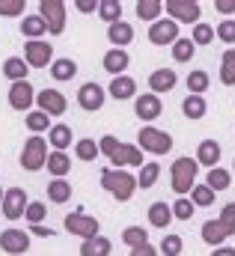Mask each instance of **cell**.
I'll return each instance as SVG.
<instances>
[{"label": "cell", "mask_w": 235, "mask_h": 256, "mask_svg": "<svg viewBox=\"0 0 235 256\" xmlns=\"http://www.w3.org/2000/svg\"><path fill=\"white\" fill-rule=\"evenodd\" d=\"M102 188L119 202H128L137 194V176H131L128 170H104L102 173Z\"/></svg>", "instance_id": "cell-1"}, {"label": "cell", "mask_w": 235, "mask_h": 256, "mask_svg": "<svg viewBox=\"0 0 235 256\" xmlns=\"http://www.w3.org/2000/svg\"><path fill=\"white\" fill-rule=\"evenodd\" d=\"M196 173H200V164H196V158H178V161H173V170H170L173 191H176L178 196H188V194L194 191Z\"/></svg>", "instance_id": "cell-2"}, {"label": "cell", "mask_w": 235, "mask_h": 256, "mask_svg": "<svg viewBox=\"0 0 235 256\" xmlns=\"http://www.w3.org/2000/svg\"><path fill=\"white\" fill-rule=\"evenodd\" d=\"M137 149L149 152V155H167L173 149V137L155 126H143L140 134H137Z\"/></svg>", "instance_id": "cell-3"}, {"label": "cell", "mask_w": 235, "mask_h": 256, "mask_svg": "<svg viewBox=\"0 0 235 256\" xmlns=\"http://www.w3.org/2000/svg\"><path fill=\"white\" fill-rule=\"evenodd\" d=\"M48 164V143L45 137H30L21 149V167L27 173H39L42 167Z\"/></svg>", "instance_id": "cell-4"}, {"label": "cell", "mask_w": 235, "mask_h": 256, "mask_svg": "<svg viewBox=\"0 0 235 256\" xmlns=\"http://www.w3.org/2000/svg\"><path fill=\"white\" fill-rule=\"evenodd\" d=\"M66 230L72 232V236H80L84 242L86 238H96L98 232H102V224L96 220V218H90L86 212H72V214H66Z\"/></svg>", "instance_id": "cell-5"}, {"label": "cell", "mask_w": 235, "mask_h": 256, "mask_svg": "<svg viewBox=\"0 0 235 256\" xmlns=\"http://www.w3.org/2000/svg\"><path fill=\"white\" fill-rule=\"evenodd\" d=\"M104 102H108V90H104L102 84H96V80H90V84H84V86L78 90V104H80V110H86V114H98V110L104 108Z\"/></svg>", "instance_id": "cell-6"}, {"label": "cell", "mask_w": 235, "mask_h": 256, "mask_svg": "<svg viewBox=\"0 0 235 256\" xmlns=\"http://www.w3.org/2000/svg\"><path fill=\"white\" fill-rule=\"evenodd\" d=\"M39 15L48 24V33L51 36H60L66 30V3L62 0H42L39 3Z\"/></svg>", "instance_id": "cell-7"}, {"label": "cell", "mask_w": 235, "mask_h": 256, "mask_svg": "<svg viewBox=\"0 0 235 256\" xmlns=\"http://www.w3.org/2000/svg\"><path fill=\"white\" fill-rule=\"evenodd\" d=\"M178 39V24L173 18H158L152 27H149V42L152 45H158V48H164V45H176Z\"/></svg>", "instance_id": "cell-8"}, {"label": "cell", "mask_w": 235, "mask_h": 256, "mask_svg": "<svg viewBox=\"0 0 235 256\" xmlns=\"http://www.w3.org/2000/svg\"><path fill=\"white\" fill-rule=\"evenodd\" d=\"M0 250L9 256H24L30 250V232H24V230H3L0 232Z\"/></svg>", "instance_id": "cell-9"}, {"label": "cell", "mask_w": 235, "mask_h": 256, "mask_svg": "<svg viewBox=\"0 0 235 256\" xmlns=\"http://www.w3.org/2000/svg\"><path fill=\"white\" fill-rule=\"evenodd\" d=\"M167 15L176 21V24H200V3H190V0H167Z\"/></svg>", "instance_id": "cell-10"}, {"label": "cell", "mask_w": 235, "mask_h": 256, "mask_svg": "<svg viewBox=\"0 0 235 256\" xmlns=\"http://www.w3.org/2000/svg\"><path fill=\"white\" fill-rule=\"evenodd\" d=\"M24 63L30 66V68H45V66H51L54 63V48H51V42H42V39L27 42V48H24Z\"/></svg>", "instance_id": "cell-11"}, {"label": "cell", "mask_w": 235, "mask_h": 256, "mask_svg": "<svg viewBox=\"0 0 235 256\" xmlns=\"http://www.w3.org/2000/svg\"><path fill=\"white\" fill-rule=\"evenodd\" d=\"M33 104H36L33 84H30V80H18V84H12V90H9V108L18 110V114H27Z\"/></svg>", "instance_id": "cell-12"}, {"label": "cell", "mask_w": 235, "mask_h": 256, "mask_svg": "<svg viewBox=\"0 0 235 256\" xmlns=\"http://www.w3.org/2000/svg\"><path fill=\"white\" fill-rule=\"evenodd\" d=\"M3 214L9 218V220H18V218H24V212H27V206H30V200H27V191L24 188H9V191H3Z\"/></svg>", "instance_id": "cell-13"}, {"label": "cell", "mask_w": 235, "mask_h": 256, "mask_svg": "<svg viewBox=\"0 0 235 256\" xmlns=\"http://www.w3.org/2000/svg\"><path fill=\"white\" fill-rule=\"evenodd\" d=\"M235 236V224H226V220H206L202 224V242L212 244V248H224V242Z\"/></svg>", "instance_id": "cell-14"}, {"label": "cell", "mask_w": 235, "mask_h": 256, "mask_svg": "<svg viewBox=\"0 0 235 256\" xmlns=\"http://www.w3.org/2000/svg\"><path fill=\"white\" fill-rule=\"evenodd\" d=\"M36 104H39V110L48 114V116H62L66 108H68V98H66L60 90H42V92H36Z\"/></svg>", "instance_id": "cell-15"}, {"label": "cell", "mask_w": 235, "mask_h": 256, "mask_svg": "<svg viewBox=\"0 0 235 256\" xmlns=\"http://www.w3.org/2000/svg\"><path fill=\"white\" fill-rule=\"evenodd\" d=\"M134 114H137L143 122H155V120L164 114L161 96H152V92H146V96H137V98H134Z\"/></svg>", "instance_id": "cell-16"}, {"label": "cell", "mask_w": 235, "mask_h": 256, "mask_svg": "<svg viewBox=\"0 0 235 256\" xmlns=\"http://www.w3.org/2000/svg\"><path fill=\"white\" fill-rule=\"evenodd\" d=\"M114 161V170H125V167H143L146 161H143V152L137 149V146H131V143H119L116 155L110 158Z\"/></svg>", "instance_id": "cell-17"}, {"label": "cell", "mask_w": 235, "mask_h": 256, "mask_svg": "<svg viewBox=\"0 0 235 256\" xmlns=\"http://www.w3.org/2000/svg\"><path fill=\"white\" fill-rule=\"evenodd\" d=\"M176 84H178V74L173 68H158V72L149 74V90H152V96L170 92V90H176Z\"/></svg>", "instance_id": "cell-18"}, {"label": "cell", "mask_w": 235, "mask_h": 256, "mask_svg": "<svg viewBox=\"0 0 235 256\" xmlns=\"http://www.w3.org/2000/svg\"><path fill=\"white\" fill-rule=\"evenodd\" d=\"M108 92H110V98H116V102L137 98V80H134V78H128V74H119V78H114V80H110Z\"/></svg>", "instance_id": "cell-19"}, {"label": "cell", "mask_w": 235, "mask_h": 256, "mask_svg": "<svg viewBox=\"0 0 235 256\" xmlns=\"http://www.w3.org/2000/svg\"><path fill=\"white\" fill-rule=\"evenodd\" d=\"M196 164L208 167V170L220 167V143L218 140H202L200 149H196Z\"/></svg>", "instance_id": "cell-20"}, {"label": "cell", "mask_w": 235, "mask_h": 256, "mask_svg": "<svg viewBox=\"0 0 235 256\" xmlns=\"http://www.w3.org/2000/svg\"><path fill=\"white\" fill-rule=\"evenodd\" d=\"M102 66H104L114 78H119V74H125V68L131 66V57H128V51H122V48H110V51L104 54Z\"/></svg>", "instance_id": "cell-21"}, {"label": "cell", "mask_w": 235, "mask_h": 256, "mask_svg": "<svg viewBox=\"0 0 235 256\" xmlns=\"http://www.w3.org/2000/svg\"><path fill=\"white\" fill-rule=\"evenodd\" d=\"M108 39L114 42V48H122V51H125V45L134 42V27H131L128 21H116V24L108 27Z\"/></svg>", "instance_id": "cell-22"}, {"label": "cell", "mask_w": 235, "mask_h": 256, "mask_svg": "<svg viewBox=\"0 0 235 256\" xmlns=\"http://www.w3.org/2000/svg\"><path fill=\"white\" fill-rule=\"evenodd\" d=\"M21 33H24L30 42H36V39H42V36L48 33V24L42 21L39 12H36V15H24V21H21Z\"/></svg>", "instance_id": "cell-23"}, {"label": "cell", "mask_w": 235, "mask_h": 256, "mask_svg": "<svg viewBox=\"0 0 235 256\" xmlns=\"http://www.w3.org/2000/svg\"><path fill=\"white\" fill-rule=\"evenodd\" d=\"M149 224H152L155 230H167V226L173 224V208H170L167 202H152V206H149Z\"/></svg>", "instance_id": "cell-24"}, {"label": "cell", "mask_w": 235, "mask_h": 256, "mask_svg": "<svg viewBox=\"0 0 235 256\" xmlns=\"http://www.w3.org/2000/svg\"><path fill=\"white\" fill-rule=\"evenodd\" d=\"M72 137H74L72 128L62 126V122H60V126H51V131H48V143L54 146V152H66V149L72 146Z\"/></svg>", "instance_id": "cell-25"}, {"label": "cell", "mask_w": 235, "mask_h": 256, "mask_svg": "<svg viewBox=\"0 0 235 256\" xmlns=\"http://www.w3.org/2000/svg\"><path fill=\"white\" fill-rule=\"evenodd\" d=\"M45 167H48V173H51L54 179H66V176H68V170H72V158H68L66 152H51Z\"/></svg>", "instance_id": "cell-26"}, {"label": "cell", "mask_w": 235, "mask_h": 256, "mask_svg": "<svg viewBox=\"0 0 235 256\" xmlns=\"http://www.w3.org/2000/svg\"><path fill=\"white\" fill-rule=\"evenodd\" d=\"M110 250H114V244H110V238H104V236L86 238V242L80 244V256H110Z\"/></svg>", "instance_id": "cell-27"}, {"label": "cell", "mask_w": 235, "mask_h": 256, "mask_svg": "<svg viewBox=\"0 0 235 256\" xmlns=\"http://www.w3.org/2000/svg\"><path fill=\"white\" fill-rule=\"evenodd\" d=\"M182 114H184L188 120H202V116L208 114V104H206L202 96H188V98L182 102Z\"/></svg>", "instance_id": "cell-28"}, {"label": "cell", "mask_w": 235, "mask_h": 256, "mask_svg": "<svg viewBox=\"0 0 235 256\" xmlns=\"http://www.w3.org/2000/svg\"><path fill=\"white\" fill-rule=\"evenodd\" d=\"M158 176H161V164H158V161H146V164L140 167V173H137V188L149 191V188L158 182Z\"/></svg>", "instance_id": "cell-29"}, {"label": "cell", "mask_w": 235, "mask_h": 256, "mask_svg": "<svg viewBox=\"0 0 235 256\" xmlns=\"http://www.w3.org/2000/svg\"><path fill=\"white\" fill-rule=\"evenodd\" d=\"M206 185H208L214 194H218V191H226V188L232 185V173H230V170H224V167H214V170H208Z\"/></svg>", "instance_id": "cell-30"}, {"label": "cell", "mask_w": 235, "mask_h": 256, "mask_svg": "<svg viewBox=\"0 0 235 256\" xmlns=\"http://www.w3.org/2000/svg\"><path fill=\"white\" fill-rule=\"evenodd\" d=\"M27 72H30V66L24 63L21 57H9V60L3 63V74H6L12 84H18V80H27Z\"/></svg>", "instance_id": "cell-31"}, {"label": "cell", "mask_w": 235, "mask_h": 256, "mask_svg": "<svg viewBox=\"0 0 235 256\" xmlns=\"http://www.w3.org/2000/svg\"><path fill=\"white\" fill-rule=\"evenodd\" d=\"M74 74H78V63L68 60V57H62V60H54V63H51V78L60 80V84H62V80H72Z\"/></svg>", "instance_id": "cell-32"}, {"label": "cell", "mask_w": 235, "mask_h": 256, "mask_svg": "<svg viewBox=\"0 0 235 256\" xmlns=\"http://www.w3.org/2000/svg\"><path fill=\"white\" fill-rule=\"evenodd\" d=\"M161 12H164V3L161 0H140L137 3V18H143V21H158L161 18Z\"/></svg>", "instance_id": "cell-33"}, {"label": "cell", "mask_w": 235, "mask_h": 256, "mask_svg": "<svg viewBox=\"0 0 235 256\" xmlns=\"http://www.w3.org/2000/svg\"><path fill=\"white\" fill-rule=\"evenodd\" d=\"M98 18L108 21V27L116 24V21H122V3H119V0H102V3H98Z\"/></svg>", "instance_id": "cell-34"}, {"label": "cell", "mask_w": 235, "mask_h": 256, "mask_svg": "<svg viewBox=\"0 0 235 256\" xmlns=\"http://www.w3.org/2000/svg\"><path fill=\"white\" fill-rule=\"evenodd\" d=\"M48 200L57 202V206L68 202V200H72V185H68L66 179H54V182L48 185Z\"/></svg>", "instance_id": "cell-35"}, {"label": "cell", "mask_w": 235, "mask_h": 256, "mask_svg": "<svg viewBox=\"0 0 235 256\" xmlns=\"http://www.w3.org/2000/svg\"><path fill=\"white\" fill-rule=\"evenodd\" d=\"M220 84L224 86H235V48L224 51V60H220Z\"/></svg>", "instance_id": "cell-36"}, {"label": "cell", "mask_w": 235, "mask_h": 256, "mask_svg": "<svg viewBox=\"0 0 235 256\" xmlns=\"http://www.w3.org/2000/svg\"><path fill=\"white\" fill-rule=\"evenodd\" d=\"M208 84H212V78H208V72H202V68H196V72L188 74V90H190V96H202V92L208 90Z\"/></svg>", "instance_id": "cell-37"}, {"label": "cell", "mask_w": 235, "mask_h": 256, "mask_svg": "<svg viewBox=\"0 0 235 256\" xmlns=\"http://www.w3.org/2000/svg\"><path fill=\"white\" fill-rule=\"evenodd\" d=\"M74 155H78V161H96L102 152H98V143H96V140L84 137V140L74 143Z\"/></svg>", "instance_id": "cell-38"}, {"label": "cell", "mask_w": 235, "mask_h": 256, "mask_svg": "<svg viewBox=\"0 0 235 256\" xmlns=\"http://www.w3.org/2000/svg\"><path fill=\"white\" fill-rule=\"evenodd\" d=\"M122 242L134 250V248H143V244H149V232L143 230V226H128L125 232H122Z\"/></svg>", "instance_id": "cell-39"}, {"label": "cell", "mask_w": 235, "mask_h": 256, "mask_svg": "<svg viewBox=\"0 0 235 256\" xmlns=\"http://www.w3.org/2000/svg\"><path fill=\"white\" fill-rule=\"evenodd\" d=\"M190 42H194V45H212V42H214V27H212V24H206V21L194 24Z\"/></svg>", "instance_id": "cell-40"}, {"label": "cell", "mask_w": 235, "mask_h": 256, "mask_svg": "<svg viewBox=\"0 0 235 256\" xmlns=\"http://www.w3.org/2000/svg\"><path fill=\"white\" fill-rule=\"evenodd\" d=\"M194 54H196V45L190 39H178L176 45H173V60L176 63H190Z\"/></svg>", "instance_id": "cell-41"}, {"label": "cell", "mask_w": 235, "mask_h": 256, "mask_svg": "<svg viewBox=\"0 0 235 256\" xmlns=\"http://www.w3.org/2000/svg\"><path fill=\"white\" fill-rule=\"evenodd\" d=\"M27 128L33 131V134H42V131H51V116L48 114H42V110H33V114H27Z\"/></svg>", "instance_id": "cell-42"}, {"label": "cell", "mask_w": 235, "mask_h": 256, "mask_svg": "<svg viewBox=\"0 0 235 256\" xmlns=\"http://www.w3.org/2000/svg\"><path fill=\"white\" fill-rule=\"evenodd\" d=\"M190 202H194V208H206V206L214 202V191H212L208 185H194V191H190Z\"/></svg>", "instance_id": "cell-43"}, {"label": "cell", "mask_w": 235, "mask_h": 256, "mask_svg": "<svg viewBox=\"0 0 235 256\" xmlns=\"http://www.w3.org/2000/svg\"><path fill=\"white\" fill-rule=\"evenodd\" d=\"M182 248H184L182 236H176V232H164V242H161L158 254H164V256H178V254H182Z\"/></svg>", "instance_id": "cell-44"}, {"label": "cell", "mask_w": 235, "mask_h": 256, "mask_svg": "<svg viewBox=\"0 0 235 256\" xmlns=\"http://www.w3.org/2000/svg\"><path fill=\"white\" fill-rule=\"evenodd\" d=\"M170 208H173V220H190L194 218V202L188 196H178Z\"/></svg>", "instance_id": "cell-45"}, {"label": "cell", "mask_w": 235, "mask_h": 256, "mask_svg": "<svg viewBox=\"0 0 235 256\" xmlns=\"http://www.w3.org/2000/svg\"><path fill=\"white\" fill-rule=\"evenodd\" d=\"M214 36L220 39V42H226L230 48L235 45V21L232 18H224L220 24H218V30H214Z\"/></svg>", "instance_id": "cell-46"}, {"label": "cell", "mask_w": 235, "mask_h": 256, "mask_svg": "<svg viewBox=\"0 0 235 256\" xmlns=\"http://www.w3.org/2000/svg\"><path fill=\"white\" fill-rule=\"evenodd\" d=\"M45 214H48L45 202H30V206H27V212H24V218L30 220V226H39V224L45 220Z\"/></svg>", "instance_id": "cell-47"}, {"label": "cell", "mask_w": 235, "mask_h": 256, "mask_svg": "<svg viewBox=\"0 0 235 256\" xmlns=\"http://www.w3.org/2000/svg\"><path fill=\"white\" fill-rule=\"evenodd\" d=\"M0 15H3V18H18V15H24V0H0Z\"/></svg>", "instance_id": "cell-48"}, {"label": "cell", "mask_w": 235, "mask_h": 256, "mask_svg": "<svg viewBox=\"0 0 235 256\" xmlns=\"http://www.w3.org/2000/svg\"><path fill=\"white\" fill-rule=\"evenodd\" d=\"M119 149V137H114V134H104L102 140H98V152L102 155H108V158H114Z\"/></svg>", "instance_id": "cell-49"}, {"label": "cell", "mask_w": 235, "mask_h": 256, "mask_svg": "<svg viewBox=\"0 0 235 256\" xmlns=\"http://www.w3.org/2000/svg\"><path fill=\"white\" fill-rule=\"evenodd\" d=\"M214 9H218L220 15H232V12H235V0H218V3H214Z\"/></svg>", "instance_id": "cell-50"}, {"label": "cell", "mask_w": 235, "mask_h": 256, "mask_svg": "<svg viewBox=\"0 0 235 256\" xmlns=\"http://www.w3.org/2000/svg\"><path fill=\"white\" fill-rule=\"evenodd\" d=\"M131 256H158V248H152V244H143V248H134Z\"/></svg>", "instance_id": "cell-51"}, {"label": "cell", "mask_w": 235, "mask_h": 256, "mask_svg": "<svg viewBox=\"0 0 235 256\" xmlns=\"http://www.w3.org/2000/svg\"><path fill=\"white\" fill-rule=\"evenodd\" d=\"M74 6H78L84 15H90V12H96V9H98V3H92V0H78Z\"/></svg>", "instance_id": "cell-52"}, {"label": "cell", "mask_w": 235, "mask_h": 256, "mask_svg": "<svg viewBox=\"0 0 235 256\" xmlns=\"http://www.w3.org/2000/svg\"><path fill=\"white\" fill-rule=\"evenodd\" d=\"M30 232L39 236V238H51V236H54V230H51V226H42V224H39V226H30Z\"/></svg>", "instance_id": "cell-53"}, {"label": "cell", "mask_w": 235, "mask_h": 256, "mask_svg": "<svg viewBox=\"0 0 235 256\" xmlns=\"http://www.w3.org/2000/svg\"><path fill=\"white\" fill-rule=\"evenodd\" d=\"M212 256H235V248H214Z\"/></svg>", "instance_id": "cell-54"}, {"label": "cell", "mask_w": 235, "mask_h": 256, "mask_svg": "<svg viewBox=\"0 0 235 256\" xmlns=\"http://www.w3.org/2000/svg\"><path fill=\"white\" fill-rule=\"evenodd\" d=\"M0 202H3V188H0Z\"/></svg>", "instance_id": "cell-55"}, {"label": "cell", "mask_w": 235, "mask_h": 256, "mask_svg": "<svg viewBox=\"0 0 235 256\" xmlns=\"http://www.w3.org/2000/svg\"><path fill=\"white\" fill-rule=\"evenodd\" d=\"M232 212H235V202H232Z\"/></svg>", "instance_id": "cell-56"}, {"label": "cell", "mask_w": 235, "mask_h": 256, "mask_svg": "<svg viewBox=\"0 0 235 256\" xmlns=\"http://www.w3.org/2000/svg\"><path fill=\"white\" fill-rule=\"evenodd\" d=\"M232 173H235V167H232Z\"/></svg>", "instance_id": "cell-57"}]
</instances>
